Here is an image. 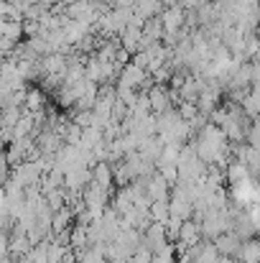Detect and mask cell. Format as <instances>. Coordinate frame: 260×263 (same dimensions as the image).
<instances>
[{"instance_id": "6da1fadb", "label": "cell", "mask_w": 260, "mask_h": 263, "mask_svg": "<svg viewBox=\"0 0 260 263\" xmlns=\"http://www.w3.org/2000/svg\"><path fill=\"white\" fill-rule=\"evenodd\" d=\"M240 243H243V238H240L235 230H225V233H219V235L212 240V246L217 248V253H219V256H227V258H235V256H237Z\"/></svg>"}, {"instance_id": "7a4b0ae2", "label": "cell", "mask_w": 260, "mask_h": 263, "mask_svg": "<svg viewBox=\"0 0 260 263\" xmlns=\"http://www.w3.org/2000/svg\"><path fill=\"white\" fill-rule=\"evenodd\" d=\"M89 181H94L99 189H110L112 186V166L105 161V159H99L94 166H92V179Z\"/></svg>"}, {"instance_id": "3957f363", "label": "cell", "mask_w": 260, "mask_h": 263, "mask_svg": "<svg viewBox=\"0 0 260 263\" xmlns=\"http://www.w3.org/2000/svg\"><path fill=\"white\" fill-rule=\"evenodd\" d=\"M235 258H240V261L245 263H258L260 261V246L258 240L250 235V238H243V243H240V251H237V256Z\"/></svg>"}, {"instance_id": "277c9868", "label": "cell", "mask_w": 260, "mask_h": 263, "mask_svg": "<svg viewBox=\"0 0 260 263\" xmlns=\"http://www.w3.org/2000/svg\"><path fill=\"white\" fill-rule=\"evenodd\" d=\"M130 8H133V13L141 15L143 21H148V18H153V15H158V13L164 10L161 0H135Z\"/></svg>"}, {"instance_id": "5b68a950", "label": "cell", "mask_w": 260, "mask_h": 263, "mask_svg": "<svg viewBox=\"0 0 260 263\" xmlns=\"http://www.w3.org/2000/svg\"><path fill=\"white\" fill-rule=\"evenodd\" d=\"M44 89L33 87V89H26V97H23V110L28 112H36V110H44Z\"/></svg>"}, {"instance_id": "8992f818", "label": "cell", "mask_w": 260, "mask_h": 263, "mask_svg": "<svg viewBox=\"0 0 260 263\" xmlns=\"http://www.w3.org/2000/svg\"><path fill=\"white\" fill-rule=\"evenodd\" d=\"M133 3H135V0H112V5H115V8H130Z\"/></svg>"}, {"instance_id": "52a82bcc", "label": "cell", "mask_w": 260, "mask_h": 263, "mask_svg": "<svg viewBox=\"0 0 260 263\" xmlns=\"http://www.w3.org/2000/svg\"><path fill=\"white\" fill-rule=\"evenodd\" d=\"M232 263H245V261H240V258H232Z\"/></svg>"}]
</instances>
